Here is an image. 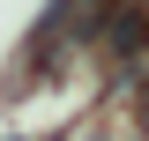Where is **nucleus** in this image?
I'll list each match as a JSON object with an SVG mask.
<instances>
[{
  "label": "nucleus",
  "mask_w": 149,
  "mask_h": 141,
  "mask_svg": "<svg viewBox=\"0 0 149 141\" xmlns=\"http://www.w3.org/2000/svg\"><path fill=\"white\" fill-rule=\"evenodd\" d=\"M97 45H104L112 59H134L149 45V8L142 0H119V8H104V15H97Z\"/></svg>",
  "instance_id": "nucleus-1"
}]
</instances>
